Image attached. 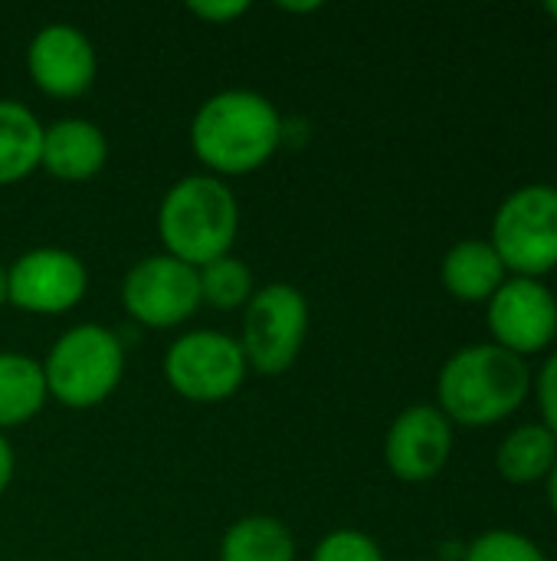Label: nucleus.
I'll list each match as a JSON object with an SVG mask.
<instances>
[{"instance_id":"f257e3e1","label":"nucleus","mask_w":557,"mask_h":561,"mask_svg":"<svg viewBox=\"0 0 557 561\" xmlns=\"http://www.w3.org/2000/svg\"><path fill=\"white\" fill-rule=\"evenodd\" d=\"M286 122L256 89H223L204 99L190 118V151L213 178H243L272 161Z\"/></svg>"},{"instance_id":"f03ea898","label":"nucleus","mask_w":557,"mask_h":561,"mask_svg":"<svg viewBox=\"0 0 557 561\" xmlns=\"http://www.w3.org/2000/svg\"><path fill=\"white\" fill-rule=\"evenodd\" d=\"M532 378L535 371L525 358L492 342L466 345L437 375V408L453 427H496L532 398Z\"/></svg>"},{"instance_id":"7ed1b4c3","label":"nucleus","mask_w":557,"mask_h":561,"mask_svg":"<svg viewBox=\"0 0 557 561\" xmlns=\"http://www.w3.org/2000/svg\"><path fill=\"white\" fill-rule=\"evenodd\" d=\"M240 233V204L227 181L187 174L167 187L158 207V237L164 253L200 270L227 256Z\"/></svg>"},{"instance_id":"20e7f679","label":"nucleus","mask_w":557,"mask_h":561,"mask_svg":"<svg viewBox=\"0 0 557 561\" xmlns=\"http://www.w3.org/2000/svg\"><path fill=\"white\" fill-rule=\"evenodd\" d=\"M46 391L62 408L89 411L105 404L125 375L121 339L95 322L66 329L43 358Z\"/></svg>"},{"instance_id":"39448f33","label":"nucleus","mask_w":557,"mask_h":561,"mask_svg":"<svg viewBox=\"0 0 557 561\" xmlns=\"http://www.w3.org/2000/svg\"><path fill=\"white\" fill-rule=\"evenodd\" d=\"M489 243L509 276L545 279L557 270V187L522 184L496 207Z\"/></svg>"},{"instance_id":"423d86ee","label":"nucleus","mask_w":557,"mask_h":561,"mask_svg":"<svg viewBox=\"0 0 557 561\" xmlns=\"http://www.w3.org/2000/svg\"><path fill=\"white\" fill-rule=\"evenodd\" d=\"M309 299L292 283H266L243 306L240 348L256 375H286L309 339Z\"/></svg>"},{"instance_id":"0eeeda50","label":"nucleus","mask_w":557,"mask_h":561,"mask_svg":"<svg viewBox=\"0 0 557 561\" xmlns=\"http://www.w3.org/2000/svg\"><path fill=\"white\" fill-rule=\"evenodd\" d=\"M250 375L243 348L233 335L217 329H194L177 335L164 352V378L174 394L194 404L230 401Z\"/></svg>"},{"instance_id":"6e6552de","label":"nucleus","mask_w":557,"mask_h":561,"mask_svg":"<svg viewBox=\"0 0 557 561\" xmlns=\"http://www.w3.org/2000/svg\"><path fill=\"white\" fill-rule=\"evenodd\" d=\"M121 306L144 329H177L204 306L197 270L167 253H151L125 273Z\"/></svg>"},{"instance_id":"1a4fd4ad","label":"nucleus","mask_w":557,"mask_h":561,"mask_svg":"<svg viewBox=\"0 0 557 561\" xmlns=\"http://www.w3.org/2000/svg\"><path fill=\"white\" fill-rule=\"evenodd\" d=\"M89 270L62 247H33L7 266V306L30 316H62L85 299Z\"/></svg>"},{"instance_id":"9d476101","label":"nucleus","mask_w":557,"mask_h":561,"mask_svg":"<svg viewBox=\"0 0 557 561\" xmlns=\"http://www.w3.org/2000/svg\"><path fill=\"white\" fill-rule=\"evenodd\" d=\"M486 322L492 345L529 362L555 345L557 296L545 279L509 276L486 302Z\"/></svg>"},{"instance_id":"9b49d317","label":"nucleus","mask_w":557,"mask_h":561,"mask_svg":"<svg viewBox=\"0 0 557 561\" xmlns=\"http://www.w3.org/2000/svg\"><path fill=\"white\" fill-rule=\"evenodd\" d=\"M453 457V424L437 404L404 408L384 437V463L401 483L437 480Z\"/></svg>"},{"instance_id":"f8f14e48","label":"nucleus","mask_w":557,"mask_h":561,"mask_svg":"<svg viewBox=\"0 0 557 561\" xmlns=\"http://www.w3.org/2000/svg\"><path fill=\"white\" fill-rule=\"evenodd\" d=\"M33 85L49 99H79L92 89L98 59L92 39L72 23H46L26 46Z\"/></svg>"},{"instance_id":"ddd939ff","label":"nucleus","mask_w":557,"mask_h":561,"mask_svg":"<svg viewBox=\"0 0 557 561\" xmlns=\"http://www.w3.org/2000/svg\"><path fill=\"white\" fill-rule=\"evenodd\" d=\"M108 161V138L89 118H59L43 128L39 168L66 184H82L102 174Z\"/></svg>"},{"instance_id":"4468645a","label":"nucleus","mask_w":557,"mask_h":561,"mask_svg":"<svg viewBox=\"0 0 557 561\" xmlns=\"http://www.w3.org/2000/svg\"><path fill=\"white\" fill-rule=\"evenodd\" d=\"M443 289L460 302H489L496 289L509 279L499 253L489 240H460L446 250L440 263Z\"/></svg>"},{"instance_id":"2eb2a0df","label":"nucleus","mask_w":557,"mask_h":561,"mask_svg":"<svg viewBox=\"0 0 557 561\" xmlns=\"http://www.w3.org/2000/svg\"><path fill=\"white\" fill-rule=\"evenodd\" d=\"M557 463V437L542 424H519L512 427L499 450H496V470L512 486H535L545 483L552 467Z\"/></svg>"},{"instance_id":"dca6fc26","label":"nucleus","mask_w":557,"mask_h":561,"mask_svg":"<svg viewBox=\"0 0 557 561\" xmlns=\"http://www.w3.org/2000/svg\"><path fill=\"white\" fill-rule=\"evenodd\" d=\"M46 401L43 362L23 352H0V434L33 421Z\"/></svg>"},{"instance_id":"f3484780","label":"nucleus","mask_w":557,"mask_h":561,"mask_svg":"<svg viewBox=\"0 0 557 561\" xmlns=\"http://www.w3.org/2000/svg\"><path fill=\"white\" fill-rule=\"evenodd\" d=\"M43 122L16 99H0V187L26 181L39 168Z\"/></svg>"},{"instance_id":"a211bd4d","label":"nucleus","mask_w":557,"mask_h":561,"mask_svg":"<svg viewBox=\"0 0 557 561\" xmlns=\"http://www.w3.org/2000/svg\"><path fill=\"white\" fill-rule=\"evenodd\" d=\"M220 561H295V536L276 516H246L223 533Z\"/></svg>"},{"instance_id":"6ab92c4d","label":"nucleus","mask_w":557,"mask_h":561,"mask_svg":"<svg viewBox=\"0 0 557 561\" xmlns=\"http://www.w3.org/2000/svg\"><path fill=\"white\" fill-rule=\"evenodd\" d=\"M197 279H200V299L213 309H223V312H233V309H243L253 293H256V279H253V270L227 253L207 266L197 270Z\"/></svg>"},{"instance_id":"aec40b11","label":"nucleus","mask_w":557,"mask_h":561,"mask_svg":"<svg viewBox=\"0 0 557 561\" xmlns=\"http://www.w3.org/2000/svg\"><path fill=\"white\" fill-rule=\"evenodd\" d=\"M463 561H548V556L542 552V546L522 533L512 529H489L483 536H476Z\"/></svg>"},{"instance_id":"412c9836","label":"nucleus","mask_w":557,"mask_h":561,"mask_svg":"<svg viewBox=\"0 0 557 561\" xmlns=\"http://www.w3.org/2000/svg\"><path fill=\"white\" fill-rule=\"evenodd\" d=\"M312 561H387L381 546L361 533V529H335L328 533L315 552H312Z\"/></svg>"},{"instance_id":"4be33fe9","label":"nucleus","mask_w":557,"mask_h":561,"mask_svg":"<svg viewBox=\"0 0 557 561\" xmlns=\"http://www.w3.org/2000/svg\"><path fill=\"white\" fill-rule=\"evenodd\" d=\"M532 394L542 414V424L557 437V352L545 358V365L532 378Z\"/></svg>"},{"instance_id":"5701e85b","label":"nucleus","mask_w":557,"mask_h":561,"mask_svg":"<svg viewBox=\"0 0 557 561\" xmlns=\"http://www.w3.org/2000/svg\"><path fill=\"white\" fill-rule=\"evenodd\" d=\"M250 10L246 0H194L187 3V13L207 20V23H230L236 16H243Z\"/></svg>"},{"instance_id":"b1692460","label":"nucleus","mask_w":557,"mask_h":561,"mask_svg":"<svg viewBox=\"0 0 557 561\" xmlns=\"http://www.w3.org/2000/svg\"><path fill=\"white\" fill-rule=\"evenodd\" d=\"M13 473H16V457H13V447H10L7 434H0V500H3V493H7Z\"/></svg>"},{"instance_id":"393cba45","label":"nucleus","mask_w":557,"mask_h":561,"mask_svg":"<svg viewBox=\"0 0 557 561\" xmlns=\"http://www.w3.org/2000/svg\"><path fill=\"white\" fill-rule=\"evenodd\" d=\"M545 496H548V506H552V513H555L557 519V463L552 467L548 480H545Z\"/></svg>"},{"instance_id":"a878e982","label":"nucleus","mask_w":557,"mask_h":561,"mask_svg":"<svg viewBox=\"0 0 557 561\" xmlns=\"http://www.w3.org/2000/svg\"><path fill=\"white\" fill-rule=\"evenodd\" d=\"M282 10L289 13H309V10H318V3H279Z\"/></svg>"},{"instance_id":"bb28decb","label":"nucleus","mask_w":557,"mask_h":561,"mask_svg":"<svg viewBox=\"0 0 557 561\" xmlns=\"http://www.w3.org/2000/svg\"><path fill=\"white\" fill-rule=\"evenodd\" d=\"M0 306H7V266L0 260Z\"/></svg>"},{"instance_id":"cd10ccee","label":"nucleus","mask_w":557,"mask_h":561,"mask_svg":"<svg viewBox=\"0 0 557 561\" xmlns=\"http://www.w3.org/2000/svg\"><path fill=\"white\" fill-rule=\"evenodd\" d=\"M545 13H548V16L557 23V0H548V3H545Z\"/></svg>"},{"instance_id":"c85d7f7f","label":"nucleus","mask_w":557,"mask_h":561,"mask_svg":"<svg viewBox=\"0 0 557 561\" xmlns=\"http://www.w3.org/2000/svg\"><path fill=\"white\" fill-rule=\"evenodd\" d=\"M555 187H557V184H555Z\"/></svg>"}]
</instances>
